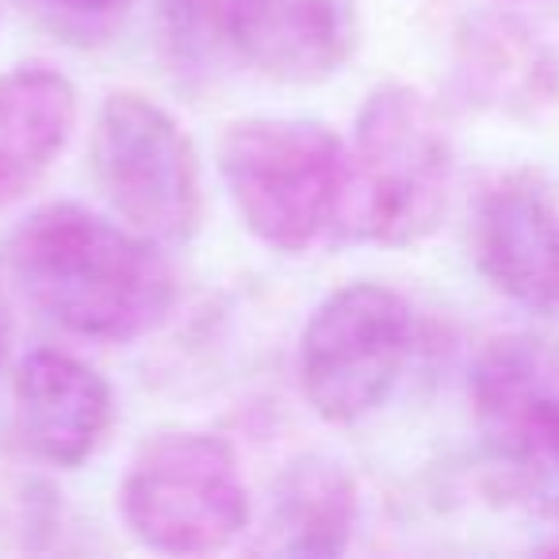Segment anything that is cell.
Instances as JSON below:
<instances>
[{
  "label": "cell",
  "mask_w": 559,
  "mask_h": 559,
  "mask_svg": "<svg viewBox=\"0 0 559 559\" xmlns=\"http://www.w3.org/2000/svg\"><path fill=\"white\" fill-rule=\"evenodd\" d=\"M165 249L108 207L55 200L12 226L4 269L20 296L70 337L131 345L177 307L180 284Z\"/></svg>",
  "instance_id": "obj_1"
},
{
  "label": "cell",
  "mask_w": 559,
  "mask_h": 559,
  "mask_svg": "<svg viewBox=\"0 0 559 559\" xmlns=\"http://www.w3.org/2000/svg\"><path fill=\"white\" fill-rule=\"evenodd\" d=\"M456 139L441 104L406 81L365 96L345 139L337 238L372 249H411L449 215Z\"/></svg>",
  "instance_id": "obj_2"
},
{
  "label": "cell",
  "mask_w": 559,
  "mask_h": 559,
  "mask_svg": "<svg viewBox=\"0 0 559 559\" xmlns=\"http://www.w3.org/2000/svg\"><path fill=\"white\" fill-rule=\"evenodd\" d=\"M215 173L249 238L304 257L337 234L345 139L311 116H241L223 127Z\"/></svg>",
  "instance_id": "obj_3"
},
{
  "label": "cell",
  "mask_w": 559,
  "mask_h": 559,
  "mask_svg": "<svg viewBox=\"0 0 559 559\" xmlns=\"http://www.w3.org/2000/svg\"><path fill=\"white\" fill-rule=\"evenodd\" d=\"M119 518L157 556H215L253 525L238 449L211 429H162L119 479Z\"/></svg>",
  "instance_id": "obj_4"
},
{
  "label": "cell",
  "mask_w": 559,
  "mask_h": 559,
  "mask_svg": "<svg viewBox=\"0 0 559 559\" xmlns=\"http://www.w3.org/2000/svg\"><path fill=\"white\" fill-rule=\"evenodd\" d=\"M414 349L411 299L380 280H353L314 307L299 334V395L326 426H360L388 406Z\"/></svg>",
  "instance_id": "obj_5"
},
{
  "label": "cell",
  "mask_w": 559,
  "mask_h": 559,
  "mask_svg": "<svg viewBox=\"0 0 559 559\" xmlns=\"http://www.w3.org/2000/svg\"><path fill=\"white\" fill-rule=\"evenodd\" d=\"M88 173L104 207L162 246H185L203 226V165L192 134L139 88L100 100L88 134Z\"/></svg>",
  "instance_id": "obj_6"
},
{
  "label": "cell",
  "mask_w": 559,
  "mask_h": 559,
  "mask_svg": "<svg viewBox=\"0 0 559 559\" xmlns=\"http://www.w3.org/2000/svg\"><path fill=\"white\" fill-rule=\"evenodd\" d=\"M472 418L506 490L559 518V345L498 334L467 372Z\"/></svg>",
  "instance_id": "obj_7"
},
{
  "label": "cell",
  "mask_w": 559,
  "mask_h": 559,
  "mask_svg": "<svg viewBox=\"0 0 559 559\" xmlns=\"http://www.w3.org/2000/svg\"><path fill=\"white\" fill-rule=\"evenodd\" d=\"M472 261L498 296L525 311L559 307V180L533 165L506 169L472 203Z\"/></svg>",
  "instance_id": "obj_8"
},
{
  "label": "cell",
  "mask_w": 559,
  "mask_h": 559,
  "mask_svg": "<svg viewBox=\"0 0 559 559\" xmlns=\"http://www.w3.org/2000/svg\"><path fill=\"white\" fill-rule=\"evenodd\" d=\"M9 395L20 449L58 472L88 464L116 426L108 376L70 349L43 345L20 357L9 376Z\"/></svg>",
  "instance_id": "obj_9"
},
{
  "label": "cell",
  "mask_w": 559,
  "mask_h": 559,
  "mask_svg": "<svg viewBox=\"0 0 559 559\" xmlns=\"http://www.w3.org/2000/svg\"><path fill=\"white\" fill-rule=\"evenodd\" d=\"M226 43L272 85H326L360 47V0H230Z\"/></svg>",
  "instance_id": "obj_10"
},
{
  "label": "cell",
  "mask_w": 559,
  "mask_h": 559,
  "mask_svg": "<svg viewBox=\"0 0 559 559\" xmlns=\"http://www.w3.org/2000/svg\"><path fill=\"white\" fill-rule=\"evenodd\" d=\"M452 93L498 119H536L559 93V58L525 16L475 9L452 35Z\"/></svg>",
  "instance_id": "obj_11"
},
{
  "label": "cell",
  "mask_w": 559,
  "mask_h": 559,
  "mask_svg": "<svg viewBox=\"0 0 559 559\" xmlns=\"http://www.w3.org/2000/svg\"><path fill=\"white\" fill-rule=\"evenodd\" d=\"M78 119V85L58 66L20 62L0 73V207L27 200L47 180Z\"/></svg>",
  "instance_id": "obj_12"
},
{
  "label": "cell",
  "mask_w": 559,
  "mask_h": 559,
  "mask_svg": "<svg viewBox=\"0 0 559 559\" xmlns=\"http://www.w3.org/2000/svg\"><path fill=\"white\" fill-rule=\"evenodd\" d=\"M360 525V487L349 464L330 452H299L272 479L261 548L288 559H334Z\"/></svg>",
  "instance_id": "obj_13"
},
{
  "label": "cell",
  "mask_w": 559,
  "mask_h": 559,
  "mask_svg": "<svg viewBox=\"0 0 559 559\" xmlns=\"http://www.w3.org/2000/svg\"><path fill=\"white\" fill-rule=\"evenodd\" d=\"M226 20L230 0H157V39L177 85H207L230 50Z\"/></svg>",
  "instance_id": "obj_14"
},
{
  "label": "cell",
  "mask_w": 559,
  "mask_h": 559,
  "mask_svg": "<svg viewBox=\"0 0 559 559\" xmlns=\"http://www.w3.org/2000/svg\"><path fill=\"white\" fill-rule=\"evenodd\" d=\"M39 20H47L55 32L93 39V35L111 32L119 16L131 9L134 0H27Z\"/></svg>",
  "instance_id": "obj_15"
},
{
  "label": "cell",
  "mask_w": 559,
  "mask_h": 559,
  "mask_svg": "<svg viewBox=\"0 0 559 559\" xmlns=\"http://www.w3.org/2000/svg\"><path fill=\"white\" fill-rule=\"evenodd\" d=\"M12 337H16V311H12V292L0 276V380L9 376L12 365Z\"/></svg>",
  "instance_id": "obj_16"
}]
</instances>
